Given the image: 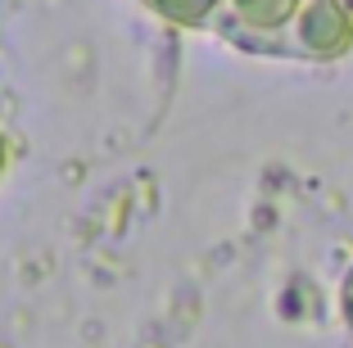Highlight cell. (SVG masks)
I'll return each instance as SVG.
<instances>
[{
	"instance_id": "obj_1",
	"label": "cell",
	"mask_w": 353,
	"mask_h": 348,
	"mask_svg": "<svg viewBox=\"0 0 353 348\" xmlns=\"http://www.w3.org/2000/svg\"><path fill=\"white\" fill-rule=\"evenodd\" d=\"M308 0H222L218 28L236 45L259 54H290V37Z\"/></svg>"
},
{
	"instance_id": "obj_2",
	"label": "cell",
	"mask_w": 353,
	"mask_h": 348,
	"mask_svg": "<svg viewBox=\"0 0 353 348\" xmlns=\"http://www.w3.org/2000/svg\"><path fill=\"white\" fill-rule=\"evenodd\" d=\"M353 50V14L340 0H308L294 23L290 54L285 59H312V63H331L344 59Z\"/></svg>"
},
{
	"instance_id": "obj_3",
	"label": "cell",
	"mask_w": 353,
	"mask_h": 348,
	"mask_svg": "<svg viewBox=\"0 0 353 348\" xmlns=\"http://www.w3.org/2000/svg\"><path fill=\"white\" fill-rule=\"evenodd\" d=\"M150 5L159 14H168L172 23H181V28H208L222 14V0H150Z\"/></svg>"
},
{
	"instance_id": "obj_4",
	"label": "cell",
	"mask_w": 353,
	"mask_h": 348,
	"mask_svg": "<svg viewBox=\"0 0 353 348\" xmlns=\"http://www.w3.org/2000/svg\"><path fill=\"white\" fill-rule=\"evenodd\" d=\"M340 307H344V321L353 326V272H349V280H344V289H340Z\"/></svg>"
}]
</instances>
